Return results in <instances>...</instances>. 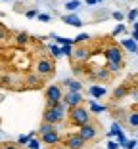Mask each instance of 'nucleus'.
Returning <instances> with one entry per match:
<instances>
[{
    "label": "nucleus",
    "mask_w": 138,
    "mask_h": 149,
    "mask_svg": "<svg viewBox=\"0 0 138 149\" xmlns=\"http://www.w3.org/2000/svg\"><path fill=\"white\" fill-rule=\"evenodd\" d=\"M96 80H109V77H111V73H109V69L107 67H102V69H96L92 74Z\"/></svg>",
    "instance_id": "11"
},
{
    "label": "nucleus",
    "mask_w": 138,
    "mask_h": 149,
    "mask_svg": "<svg viewBox=\"0 0 138 149\" xmlns=\"http://www.w3.org/2000/svg\"><path fill=\"white\" fill-rule=\"evenodd\" d=\"M15 44H19V46H25V44H29V35H27V33H18V35H15Z\"/></svg>",
    "instance_id": "13"
},
{
    "label": "nucleus",
    "mask_w": 138,
    "mask_h": 149,
    "mask_svg": "<svg viewBox=\"0 0 138 149\" xmlns=\"http://www.w3.org/2000/svg\"><path fill=\"white\" fill-rule=\"evenodd\" d=\"M125 145H127V147H129V149H132L134 145H136V141H129V143H125Z\"/></svg>",
    "instance_id": "30"
},
{
    "label": "nucleus",
    "mask_w": 138,
    "mask_h": 149,
    "mask_svg": "<svg viewBox=\"0 0 138 149\" xmlns=\"http://www.w3.org/2000/svg\"><path fill=\"white\" fill-rule=\"evenodd\" d=\"M117 147H119V145L113 143V141H109V145H107V149H117Z\"/></svg>",
    "instance_id": "29"
},
{
    "label": "nucleus",
    "mask_w": 138,
    "mask_h": 149,
    "mask_svg": "<svg viewBox=\"0 0 138 149\" xmlns=\"http://www.w3.org/2000/svg\"><path fill=\"white\" fill-rule=\"evenodd\" d=\"M63 86L69 90V92H81V82H77V80H71L67 79L65 82H63Z\"/></svg>",
    "instance_id": "12"
},
{
    "label": "nucleus",
    "mask_w": 138,
    "mask_h": 149,
    "mask_svg": "<svg viewBox=\"0 0 138 149\" xmlns=\"http://www.w3.org/2000/svg\"><path fill=\"white\" fill-rule=\"evenodd\" d=\"M107 69H109V73H117V71L123 69V65H117V63H107Z\"/></svg>",
    "instance_id": "20"
},
{
    "label": "nucleus",
    "mask_w": 138,
    "mask_h": 149,
    "mask_svg": "<svg viewBox=\"0 0 138 149\" xmlns=\"http://www.w3.org/2000/svg\"><path fill=\"white\" fill-rule=\"evenodd\" d=\"M25 82H27V86L29 88H40L42 86V77H40L39 73H31V74H27L25 77Z\"/></svg>",
    "instance_id": "9"
},
{
    "label": "nucleus",
    "mask_w": 138,
    "mask_h": 149,
    "mask_svg": "<svg viewBox=\"0 0 138 149\" xmlns=\"http://www.w3.org/2000/svg\"><path fill=\"white\" fill-rule=\"evenodd\" d=\"M92 94H96V96H100V94H104V90H100V88H94Z\"/></svg>",
    "instance_id": "28"
},
{
    "label": "nucleus",
    "mask_w": 138,
    "mask_h": 149,
    "mask_svg": "<svg viewBox=\"0 0 138 149\" xmlns=\"http://www.w3.org/2000/svg\"><path fill=\"white\" fill-rule=\"evenodd\" d=\"M58 141H60L58 130H52V132H48V134L42 136V143H46V145H54V143H58Z\"/></svg>",
    "instance_id": "10"
},
{
    "label": "nucleus",
    "mask_w": 138,
    "mask_h": 149,
    "mask_svg": "<svg viewBox=\"0 0 138 149\" xmlns=\"http://www.w3.org/2000/svg\"><path fill=\"white\" fill-rule=\"evenodd\" d=\"M129 124L130 126H138V113H130L129 115Z\"/></svg>",
    "instance_id": "19"
},
{
    "label": "nucleus",
    "mask_w": 138,
    "mask_h": 149,
    "mask_svg": "<svg viewBox=\"0 0 138 149\" xmlns=\"http://www.w3.org/2000/svg\"><path fill=\"white\" fill-rule=\"evenodd\" d=\"M52 130H56V126L54 124H50V123H42L40 124V128H39V132L44 136V134H48V132H52Z\"/></svg>",
    "instance_id": "16"
},
{
    "label": "nucleus",
    "mask_w": 138,
    "mask_h": 149,
    "mask_svg": "<svg viewBox=\"0 0 138 149\" xmlns=\"http://www.w3.org/2000/svg\"><path fill=\"white\" fill-rule=\"evenodd\" d=\"M63 96H65V94L62 92V86H56V84L48 86V88H46V92H44L46 107H52V105H56V103H62Z\"/></svg>",
    "instance_id": "3"
},
{
    "label": "nucleus",
    "mask_w": 138,
    "mask_h": 149,
    "mask_svg": "<svg viewBox=\"0 0 138 149\" xmlns=\"http://www.w3.org/2000/svg\"><path fill=\"white\" fill-rule=\"evenodd\" d=\"M29 147H31V149H39V141H36V140H31V141H29Z\"/></svg>",
    "instance_id": "23"
},
{
    "label": "nucleus",
    "mask_w": 138,
    "mask_h": 149,
    "mask_svg": "<svg viewBox=\"0 0 138 149\" xmlns=\"http://www.w3.org/2000/svg\"><path fill=\"white\" fill-rule=\"evenodd\" d=\"M79 8V2L77 0H73V2H67V10H77Z\"/></svg>",
    "instance_id": "21"
},
{
    "label": "nucleus",
    "mask_w": 138,
    "mask_h": 149,
    "mask_svg": "<svg viewBox=\"0 0 138 149\" xmlns=\"http://www.w3.org/2000/svg\"><path fill=\"white\" fill-rule=\"evenodd\" d=\"M63 21L69 23V25H81V19L75 17V15H65V17H63Z\"/></svg>",
    "instance_id": "17"
},
{
    "label": "nucleus",
    "mask_w": 138,
    "mask_h": 149,
    "mask_svg": "<svg viewBox=\"0 0 138 149\" xmlns=\"http://www.w3.org/2000/svg\"><path fill=\"white\" fill-rule=\"evenodd\" d=\"M106 59H107V63L123 65V52H121L119 46H107L106 48Z\"/></svg>",
    "instance_id": "6"
},
{
    "label": "nucleus",
    "mask_w": 138,
    "mask_h": 149,
    "mask_svg": "<svg viewBox=\"0 0 138 149\" xmlns=\"http://www.w3.org/2000/svg\"><path fill=\"white\" fill-rule=\"evenodd\" d=\"M63 52H65V54H67V56H69V57L73 56V52H71V48H69V46H65V48H63Z\"/></svg>",
    "instance_id": "27"
},
{
    "label": "nucleus",
    "mask_w": 138,
    "mask_h": 149,
    "mask_svg": "<svg viewBox=\"0 0 138 149\" xmlns=\"http://www.w3.org/2000/svg\"><path fill=\"white\" fill-rule=\"evenodd\" d=\"M85 143L86 141L83 140L79 134H71V136H67V140H65V147L67 149H83Z\"/></svg>",
    "instance_id": "8"
},
{
    "label": "nucleus",
    "mask_w": 138,
    "mask_h": 149,
    "mask_svg": "<svg viewBox=\"0 0 138 149\" xmlns=\"http://www.w3.org/2000/svg\"><path fill=\"white\" fill-rule=\"evenodd\" d=\"M73 57H75V59H86V57H88V50L86 48H79V50H75V54H73Z\"/></svg>",
    "instance_id": "15"
},
{
    "label": "nucleus",
    "mask_w": 138,
    "mask_h": 149,
    "mask_svg": "<svg viewBox=\"0 0 138 149\" xmlns=\"http://www.w3.org/2000/svg\"><path fill=\"white\" fill-rule=\"evenodd\" d=\"M127 96V86H119L113 90V100H123Z\"/></svg>",
    "instance_id": "14"
},
{
    "label": "nucleus",
    "mask_w": 138,
    "mask_h": 149,
    "mask_svg": "<svg viewBox=\"0 0 138 149\" xmlns=\"http://www.w3.org/2000/svg\"><path fill=\"white\" fill-rule=\"evenodd\" d=\"M19 143H29V136H19Z\"/></svg>",
    "instance_id": "26"
},
{
    "label": "nucleus",
    "mask_w": 138,
    "mask_h": 149,
    "mask_svg": "<svg viewBox=\"0 0 138 149\" xmlns=\"http://www.w3.org/2000/svg\"><path fill=\"white\" fill-rule=\"evenodd\" d=\"M35 73H39L40 77H50V74L54 73L52 59H48V57H40L39 61L35 63Z\"/></svg>",
    "instance_id": "4"
},
{
    "label": "nucleus",
    "mask_w": 138,
    "mask_h": 149,
    "mask_svg": "<svg viewBox=\"0 0 138 149\" xmlns=\"http://www.w3.org/2000/svg\"><path fill=\"white\" fill-rule=\"evenodd\" d=\"M2 149H19L15 143H2Z\"/></svg>",
    "instance_id": "22"
},
{
    "label": "nucleus",
    "mask_w": 138,
    "mask_h": 149,
    "mask_svg": "<svg viewBox=\"0 0 138 149\" xmlns=\"http://www.w3.org/2000/svg\"><path fill=\"white\" fill-rule=\"evenodd\" d=\"M65 111H67V103L65 101H62V103H56V105H52V107H46V111H44V123H50V124H56L58 123H62L63 118H65Z\"/></svg>",
    "instance_id": "1"
},
{
    "label": "nucleus",
    "mask_w": 138,
    "mask_h": 149,
    "mask_svg": "<svg viewBox=\"0 0 138 149\" xmlns=\"http://www.w3.org/2000/svg\"><path fill=\"white\" fill-rule=\"evenodd\" d=\"M60 54H62V50H60V48H56V46H54V48H52V56H54V57H58Z\"/></svg>",
    "instance_id": "24"
},
{
    "label": "nucleus",
    "mask_w": 138,
    "mask_h": 149,
    "mask_svg": "<svg viewBox=\"0 0 138 149\" xmlns=\"http://www.w3.org/2000/svg\"><path fill=\"white\" fill-rule=\"evenodd\" d=\"M83 40H88V35H79L77 36V42H83Z\"/></svg>",
    "instance_id": "25"
},
{
    "label": "nucleus",
    "mask_w": 138,
    "mask_h": 149,
    "mask_svg": "<svg viewBox=\"0 0 138 149\" xmlns=\"http://www.w3.org/2000/svg\"><path fill=\"white\" fill-rule=\"evenodd\" d=\"M63 101L67 103V107H69V109H73V107H79L81 105L83 96H81V92H67L65 96H63Z\"/></svg>",
    "instance_id": "7"
},
{
    "label": "nucleus",
    "mask_w": 138,
    "mask_h": 149,
    "mask_svg": "<svg viewBox=\"0 0 138 149\" xmlns=\"http://www.w3.org/2000/svg\"><path fill=\"white\" fill-rule=\"evenodd\" d=\"M69 120H71L73 124H77V126H85V124L90 123V113L81 105L73 107V109L69 111Z\"/></svg>",
    "instance_id": "2"
},
{
    "label": "nucleus",
    "mask_w": 138,
    "mask_h": 149,
    "mask_svg": "<svg viewBox=\"0 0 138 149\" xmlns=\"http://www.w3.org/2000/svg\"><path fill=\"white\" fill-rule=\"evenodd\" d=\"M123 46H125V48H129L130 52H138L136 42H132V40H125V42H123Z\"/></svg>",
    "instance_id": "18"
},
{
    "label": "nucleus",
    "mask_w": 138,
    "mask_h": 149,
    "mask_svg": "<svg viewBox=\"0 0 138 149\" xmlns=\"http://www.w3.org/2000/svg\"><path fill=\"white\" fill-rule=\"evenodd\" d=\"M79 136L83 138L85 141H92V140H96V136H98V126H96L94 123L85 124V126H81V128H79Z\"/></svg>",
    "instance_id": "5"
}]
</instances>
